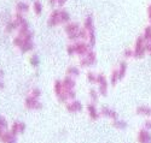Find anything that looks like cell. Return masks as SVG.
<instances>
[{"label": "cell", "mask_w": 151, "mask_h": 143, "mask_svg": "<svg viewBox=\"0 0 151 143\" xmlns=\"http://www.w3.org/2000/svg\"><path fill=\"white\" fill-rule=\"evenodd\" d=\"M3 76H4V72L0 70V89H3L4 87H5V84H4V81H3Z\"/></svg>", "instance_id": "obj_37"}, {"label": "cell", "mask_w": 151, "mask_h": 143, "mask_svg": "<svg viewBox=\"0 0 151 143\" xmlns=\"http://www.w3.org/2000/svg\"><path fill=\"white\" fill-rule=\"evenodd\" d=\"M135 113L144 118H151V106L147 105H140L135 108Z\"/></svg>", "instance_id": "obj_12"}, {"label": "cell", "mask_w": 151, "mask_h": 143, "mask_svg": "<svg viewBox=\"0 0 151 143\" xmlns=\"http://www.w3.org/2000/svg\"><path fill=\"white\" fill-rule=\"evenodd\" d=\"M67 75L71 76V77H78L80 75V69L76 66H69L67 69Z\"/></svg>", "instance_id": "obj_23"}, {"label": "cell", "mask_w": 151, "mask_h": 143, "mask_svg": "<svg viewBox=\"0 0 151 143\" xmlns=\"http://www.w3.org/2000/svg\"><path fill=\"white\" fill-rule=\"evenodd\" d=\"M16 10L18 14H24V12H27L29 10V5L27 3H23V1H19L17 5H16Z\"/></svg>", "instance_id": "obj_19"}, {"label": "cell", "mask_w": 151, "mask_h": 143, "mask_svg": "<svg viewBox=\"0 0 151 143\" xmlns=\"http://www.w3.org/2000/svg\"><path fill=\"white\" fill-rule=\"evenodd\" d=\"M58 0H50V5H56Z\"/></svg>", "instance_id": "obj_41"}, {"label": "cell", "mask_w": 151, "mask_h": 143, "mask_svg": "<svg viewBox=\"0 0 151 143\" xmlns=\"http://www.w3.org/2000/svg\"><path fill=\"white\" fill-rule=\"evenodd\" d=\"M142 35L144 36L146 43H151V25L150 24L147 25V27H145V29H144Z\"/></svg>", "instance_id": "obj_22"}, {"label": "cell", "mask_w": 151, "mask_h": 143, "mask_svg": "<svg viewBox=\"0 0 151 143\" xmlns=\"http://www.w3.org/2000/svg\"><path fill=\"white\" fill-rule=\"evenodd\" d=\"M60 22L64 24H68L70 22V15L64 10H60Z\"/></svg>", "instance_id": "obj_25"}, {"label": "cell", "mask_w": 151, "mask_h": 143, "mask_svg": "<svg viewBox=\"0 0 151 143\" xmlns=\"http://www.w3.org/2000/svg\"><path fill=\"white\" fill-rule=\"evenodd\" d=\"M138 143H151V131L142 127L137 136Z\"/></svg>", "instance_id": "obj_6"}, {"label": "cell", "mask_w": 151, "mask_h": 143, "mask_svg": "<svg viewBox=\"0 0 151 143\" xmlns=\"http://www.w3.org/2000/svg\"><path fill=\"white\" fill-rule=\"evenodd\" d=\"M143 127L146 129V130H150L151 131V118H146L144 124H143Z\"/></svg>", "instance_id": "obj_35"}, {"label": "cell", "mask_w": 151, "mask_h": 143, "mask_svg": "<svg viewBox=\"0 0 151 143\" xmlns=\"http://www.w3.org/2000/svg\"><path fill=\"white\" fill-rule=\"evenodd\" d=\"M15 22H16V24L18 25V28L21 27V25H23L24 23H26V19H24V17L22 16V14H18L17 12V15L15 16V19H14Z\"/></svg>", "instance_id": "obj_30"}, {"label": "cell", "mask_w": 151, "mask_h": 143, "mask_svg": "<svg viewBox=\"0 0 151 143\" xmlns=\"http://www.w3.org/2000/svg\"><path fill=\"white\" fill-rule=\"evenodd\" d=\"M97 76H98V73H94L93 71L87 72V75H86L87 81H88L90 83H97Z\"/></svg>", "instance_id": "obj_29"}, {"label": "cell", "mask_w": 151, "mask_h": 143, "mask_svg": "<svg viewBox=\"0 0 151 143\" xmlns=\"http://www.w3.org/2000/svg\"><path fill=\"white\" fill-rule=\"evenodd\" d=\"M24 130H26V124H24L23 122H15L14 124H12L10 131L14 134L15 136H17L19 134H23Z\"/></svg>", "instance_id": "obj_13"}, {"label": "cell", "mask_w": 151, "mask_h": 143, "mask_svg": "<svg viewBox=\"0 0 151 143\" xmlns=\"http://www.w3.org/2000/svg\"><path fill=\"white\" fill-rule=\"evenodd\" d=\"M63 83V87H64V89H74L75 88V84H76V82H75V80L71 76H67L64 80L62 81Z\"/></svg>", "instance_id": "obj_16"}, {"label": "cell", "mask_w": 151, "mask_h": 143, "mask_svg": "<svg viewBox=\"0 0 151 143\" xmlns=\"http://www.w3.org/2000/svg\"><path fill=\"white\" fill-rule=\"evenodd\" d=\"M6 129H7V122L5 120L4 117L0 115V134L4 132Z\"/></svg>", "instance_id": "obj_32"}, {"label": "cell", "mask_w": 151, "mask_h": 143, "mask_svg": "<svg viewBox=\"0 0 151 143\" xmlns=\"http://www.w3.org/2000/svg\"><path fill=\"white\" fill-rule=\"evenodd\" d=\"M110 84L111 85H116L119 82H120V76H119V70L115 69V70H112L111 75H110Z\"/></svg>", "instance_id": "obj_18"}, {"label": "cell", "mask_w": 151, "mask_h": 143, "mask_svg": "<svg viewBox=\"0 0 151 143\" xmlns=\"http://www.w3.org/2000/svg\"><path fill=\"white\" fill-rule=\"evenodd\" d=\"M67 52H68V54H69V55H74V54H75V48H74V43H71V45H68V47H67Z\"/></svg>", "instance_id": "obj_36"}, {"label": "cell", "mask_w": 151, "mask_h": 143, "mask_svg": "<svg viewBox=\"0 0 151 143\" xmlns=\"http://www.w3.org/2000/svg\"><path fill=\"white\" fill-rule=\"evenodd\" d=\"M32 49H34V42L33 41H26L23 43V46L21 47L22 53H27V52H30Z\"/></svg>", "instance_id": "obj_21"}, {"label": "cell", "mask_w": 151, "mask_h": 143, "mask_svg": "<svg viewBox=\"0 0 151 143\" xmlns=\"http://www.w3.org/2000/svg\"><path fill=\"white\" fill-rule=\"evenodd\" d=\"M100 115L105 117V118H109L111 120H115V119H119V114L116 111H114L112 108L108 107V106H103L102 108H100Z\"/></svg>", "instance_id": "obj_7"}, {"label": "cell", "mask_w": 151, "mask_h": 143, "mask_svg": "<svg viewBox=\"0 0 151 143\" xmlns=\"http://www.w3.org/2000/svg\"><path fill=\"white\" fill-rule=\"evenodd\" d=\"M88 94H90V97H91V100H92V102H97L98 101V99H99V92L97 89H94V88H91L90 89V92H88Z\"/></svg>", "instance_id": "obj_24"}, {"label": "cell", "mask_w": 151, "mask_h": 143, "mask_svg": "<svg viewBox=\"0 0 151 143\" xmlns=\"http://www.w3.org/2000/svg\"><path fill=\"white\" fill-rule=\"evenodd\" d=\"M96 84H98V92H99V94L105 96L108 94L109 82H108V78L103 73H98V76H97V83Z\"/></svg>", "instance_id": "obj_2"}, {"label": "cell", "mask_w": 151, "mask_h": 143, "mask_svg": "<svg viewBox=\"0 0 151 143\" xmlns=\"http://www.w3.org/2000/svg\"><path fill=\"white\" fill-rule=\"evenodd\" d=\"M122 57H123V59L134 58V51H133V48H126V49H123Z\"/></svg>", "instance_id": "obj_26"}, {"label": "cell", "mask_w": 151, "mask_h": 143, "mask_svg": "<svg viewBox=\"0 0 151 143\" xmlns=\"http://www.w3.org/2000/svg\"><path fill=\"white\" fill-rule=\"evenodd\" d=\"M0 142L1 143H17V137L11 131H5L0 134Z\"/></svg>", "instance_id": "obj_10"}, {"label": "cell", "mask_w": 151, "mask_h": 143, "mask_svg": "<svg viewBox=\"0 0 151 143\" xmlns=\"http://www.w3.org/2000/svg\"><path fill=\"white\" fill-rule=\"evenodd\" d=\"M127 68H128V65H127V61H126V60H121V61L119 63V68H117V70H119L120 81L124 78L126 73H127Z\"/></svg>", "instance_id": "obj_14"}, {"label": "cell", "mask_w": 151, "mask_h": 143, "mask_svg": "<svg viewBox=\"0 0 151 143\" xmlns=\"http://www.w3.org/2000/svg\"><path fill=\"white\" fill-rule=\"evenodd\" d=\"M33 10L36 15H41L42 12V4L40 1H37V0H35L34 4H33Z\"/></svg>", "instance_id": "obj_28"}, {"label": "cell", "mask_w": 151, "mask_h": 143, "mask_svg": "<svg viewBox=\"0 0 151 143\" xmlns=\"http://www.w3.org/2000/svg\"><path fill=\"white\" fill-rule=\"evenodd\" d=\"M48 25L50 27H56V25L60 24V10H53L52 14L50 15V18H48Z\"/></svg>", "instance_id": "obj_9"}, {"label": "cell", "mask_w": 151, "mask_h": 143, "mask_svg": "<svg viewBox=\"0 0 151 143\" xmlns=\"http://www.w3.org/2000/svg\"><path fill=\"white\" fill-rule=\"evenodd\" d=\"M53 90H55V93H56V95H57V96H59V95L63 93V90H64V87H63L62 81H56V82H55Z\"/></svg>", "instance_id": "obj_20"}, {"label": "cell", "mask_w": 151, "mask_h": 143, "mask_svg": "<svg viewBox=\"0 0 151 143\" xmlns=\"http://www.w3.org/2000/svg\"><path fill=\"white\" fill-rule=\"evenodd\" d=\"M30 64L33 65V66H37V65H39V57H37L36 54H34L30 58Z\"/></svg>", "instance_id": "obj_34"}, {"label": "cell", "mask_w": 151, "mask_h": 143, "mask_svg": "<svg viewBox=\"0 0 151 143\" xmlns=\"http://www.w3.org/2000/svg\"><path fill=\"white\" fill-rule=\"evenodd\" d=\"M65 1H67V0H58V1H57V5H58L59 7H62L63 5L65 4Z\"/></svg>", "instance_id": "obj_39"}, {"label": "cell", "mask_w": 151, "mask_h": 143, "mask_svg": "<svg viewBox=\"0 0 151 143\" xmlns=\"http://www.w3.org/2000/svg\"><path fill=\"white\" fill-rule=\"evenodd\" d=\"M74 48H75V54L82 57L92 49V46L87 41H76L74 43Z\"/></svg>", "instance_id": "obj_4"}, {"label": "cell", "mask_w": 151, "mask_h": 143, "mask_svg": "<svg viewBox=\"0 0 151 143\" xmlns=\"http://www.w3.org/2000/svg\"><path fill=\"white\" fill-rule=\"evenodd\" d=\"M30 95L34 96V97H36V99H39L41 96V90L39 88H33L30 90Z\"/></svg>", "instance_id": "obj_33"}, {"label": "cell", "mask_w": 151, "mask_h": 143, "mask_svg": "<svg viewBox=\"0 0 151 143\" xmlns=\"http://www.w3.org/2000/svg\"><path fill=\"white\" fill-rule=\"evenodd\" d=\"M24 42H26V41H24V38H23L22 36H19V35H17V36L14 38V45L17 46V47H19V48L23 46Z\"/></svg>", "instance_id": "obj_31"}, {"label": "cell", "mask_w": 151, "mask_h": 143, "mask_svg": "<svg viewBox=\"0 0 151 143\" xmlns=\"http://www.w3.org/2000/svg\"><path fill=\"white\" fill-rule=\"evenodd\" d=\"M112 126H114L115 129H119V130H126L128 126L127 122L126 120H122V119H115V120H112Z\"/></svg>", "instance_id": "obj_17"}, {"label": "cell", "mask_w": 151, "mask_h": 143, "mask_svg": "<svg viewBox=\"0 0 151 143\" xmlns=\"http://www.w3.org/2000/svg\"><path fill=\"white\" fill-rule=\"evenodd\" d=\"M146 51H147V54L151 55V43H147V46H146Z\"/></svg>", "instance_id": "obj_40"}, {"label": "cell", "mask_w": 151, "mask_h": 143, "mask_svg": "<svg viewBox=\"0 0 151 143\" xmlns=\"http://www.w3.org/2000/svg\"><path fill=\"white\" fill-rule=\"evenodd\" d=\"M86 110H87V113H88L90 118H91L92 120H97L99 117H100V112L97 110V107H96V105H94V102L88 103V105L86 106Z\"/></svg>", "instance_id": "obj_11"}, {"label": "cell", "mask_w": 151, "mask_h": 143, "mask_svg": "<svg viewBox=\"0 0 151 143\" xmlns=\"http://www.w3.org/2000/svg\"><path fill=\"white\" fill-rule=\"evenodd\" d=\"M24 105L28 110H40L42 107V103L39 101V99H36L32 95L26 97V101H24Z\"/></svg>", "instance_id": "obj_5"}, {"label": "cell", "mask_w": 151, "mask_h": 143, "mask_svg": "<svg viewBox=\"0 0 151 143\" xmlns=\"http://www.w3.org/2000/svg\"><path fill=\"white\" fill-rule=\"evenodd\" d=\"M147 18H149V22H150V25H151V4L147 6Z\"/></svg>", "instance_id": "obj_38"}, {"label": "cell", "mask_w": 151, "mask_h": 143, "mask_svg": "<svg viewBox=\"0 0 151 143\" xmlns=\"http://www.w3.org/2000/svg\"><path fill=\"white\" fill-rule=\"evenodd\" d=\"M97 61V55L94 53V51H90L87 54L82 55L80 59V66H85V68H88V66H93Z\"/></svg>", "instance_id": "obj_3"}, {"label": "cell", "mask_w": 151, "mask_h": 143, "mask_svg": "<svg viewBox=\"0 0 151 143\" xmlns=\"http://www.w3.org/2000/svg\"><path fill=\"white\" fill-rule=\"evenodd\" d=\"M65 107H67V111L70 112V113H78V112L82 111V108H83L82 103L78 100H71L70 102L67 103Z\"/></svg>", "instance_id": "obj_8"}, {"label": "cell", "mask_w": 151, "mask_h": 143, "mask_svg": "<svg viewBox=\"0 0 151 143\" xmlns=\"http://www.w3.org/2000/svg\"><path fill=\"white\" fill-rule=\"evenodd\" d=\"M146 41L143 35H139L137 37V40L134 42V47H133V51H134V59H143L146 54H147V51H146Z\"/></svg>", "instance_id": "obj_1"}, {"label": "cell", "mask_w": 151, "mask_h": 143, "mask_svg": "<svg viewBox=\"0 0 151 143\" xmlns=\"http://www.w3.org/2000/svg\"><path fill=\"white\" fill-rule=\"evenodd\" d=\"M6 33H12L14 30H16V29H18V25L16 24V22L15 21H10L7 24H6Z\"/></svg>", "instance_id": "obj_27"}, {"label": "cell", "mask_w": 151, "mask_h": 143, "mask_svg": "<svg viewBox=\"0 0 151 143\" xmlns=\"http://www.w3.org/2000/svg\"><path fill=\"white\" fill-rule=\"evenodd\" d=\"M83 28L87 31H93L94 30V22H93V17L91 15H88L85 18V21H83Z\"/></svg>", "instance_id": "obj_15"}]
</instances>
